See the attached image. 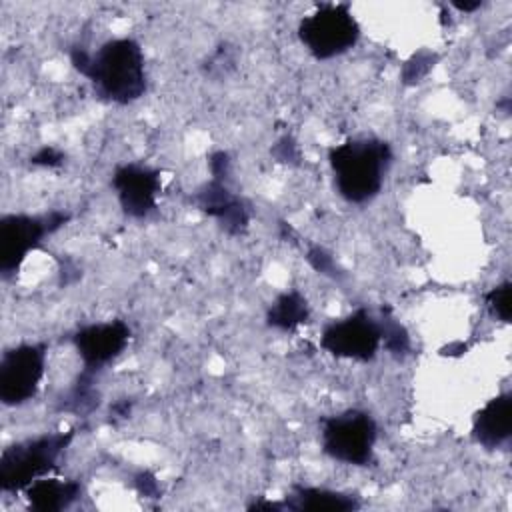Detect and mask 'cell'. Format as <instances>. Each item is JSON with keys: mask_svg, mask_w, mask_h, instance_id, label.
<instances>
[{"mask_svg": "<svg viewBox=\"0 0 512 512\" xmlns=\"http://www.w3.org/2000/svg\"><path fill=\"white\" fill-rule=\"evenodd\" d=\"M70 62L74 70L90 80L94 94L106 102L126 106L140 100L146 92L144 54L134 38L106 40L96 52L72 46Z\"/></svg>", "mask_w": 512, "mask_h": 512, "instance_id": "6da1fadb", "label": "cell"}, {"mask_svg": "<svg viewBox=\"0 0 512 512\" xmlns=\"http://www.w3.org/2000/svg\"><path fill=\"white\" fill-rule=\"evenodd\" d=\"M336 192L350 204L374 200L392 164V148L380 138H352L328 150Z\"/></svg>", "mask_w": 512, "mask_h": 512, "instance_id": "7a4b0ae2", "label": "cell"}, {"mask_svg": "<svg viewBox=\"0 0 512 512\" xmlns=\"http://www.w3.org/2000/svg\"><path fill=\"white\" fill-rule=\"evenodd\" d=\"M74 430L28 438L4 448L0 456V490L20 492L44 478L70 446Z\"/></svg>", "mask_w": 512, "mask_h": 512, "instance_id": "3957f363", "label": "cell"}, {"mask_svg": "<svg viewBox=\"0 0 512 512\" xmlns=\"http://www.w3.org/2000/svg\"><path fill=\"white\" fill-rule=\"evenodd\" d=\"M298 38L316 60H330L356 46L360 24L350 4L326 2L298 22Z\"/></svg>", "mask_w": 512, "mask_h": 512, "instance_id": "277c9868", "label": "cell"}, {"mask_svg": "<svg viewBox=\"0 0 512 512\" xmlns=\"http://www.w3.org/2000/svg\"><path fill=\"white\" fill-rule=\"evenodd\" d=\"M376 438V420L366 410L350 408L320 420L322 452L342 464H370L374 456Z\"/></svg>", "mask_w": 512, "mask_h": 512, "instance_id": "5b68a950", "label": "cell"}, {"mask_svg": "<svg viewBox=\"0 0 512 512\" xmlns=\"http://www.w3.org/2000/svg\"><path fill=\"white\" fill-rule=\"evenodd\" d=\"M70 220L64 210L46 214H6L0 218V272L12 278L26 256L36 250L42 240L60 230Z\"/></svg>", "mask_w": 512, "mask_h": 512, "instance_id": "8992f818", "label": "cell"}, {"mask_svg": "<svg viewBox=\"0 0 512 512\" xmlns=\"http://www.w3.org/2000/svg\"><path fill=\"white\" fill-rule=\"evenodd\" d=\"M44 342H24L8 348L0 362V400L4 406H22L38 394L46 370Z\"/></svg>", "mask_w": 512, "mask_h": 512, "instance_id": "52a82bcc", "label": "cell"}, {"mask_svg": "<svg viewBox=\"0 0 512 512\" xmlns=\"http://www.w3.org/2000/svg\"><path fill=\"white\" fill-rule=\"evenodd\" d=\"M320 346L336 358L370 362L382 346L378 316L360 306L346 318L332 320L322 330Z\"/></svg>", "mask_w": 512, "mask_h": 512, "instance_id": "ba28073f", "label": "cell"}, {"mask_svg": "<svg viewBox=\"0 0 512 512\" xmlns=\"http://www.w3.org/2000/svg\"><path fill=\"white\" fill-rule=\"evenodd\" d=\"M112 188L122 212L134 220H142L156 210L162 180L156 168L128 162L116 166L112 174Z\"/></svg>", "mask_w": 512, "mask_h": 512, "instance_id": "9c48e42d", "label": "cell"}, {"mask_svg": "<svg viewBox=\"0 0 512 512\" xmlns=\"http://www.w3.org/2000/svg\"><path fill=\"white\" fill-rule=\"evenodd\" d=\"M132 330L122 320H108L82 326L72 336L76 352L82 360V372L98 374L128 346Z\"/></svg>", "mask_w": 512, "mask_h": 512, "instance_id": "30bf717a", "label": "cell"}, {"mask_svg": "<svg viewBox=\"0 0 512 512\" xmlns=\"http://www.w3.org/2000/svg\"><path fill=\"white\" fill-rule=\"evenodd\" d=\"M190 202L200 212L214 218L228 236H242L250 226V204L230 190V182L210 178L192 192Z\"/></svg>", "mask_w": 512, "mask_h": 512, "instance_id": "8fae6325", "label": "cell"}, {"mask_svg": "<svg viewBox=\"0 0 512 512\" xmlns=\"http://www.w3.org/2000/svg\"><path fill=\"white\" fill-rule=\"evenodd\" d=\"M474 440L486 448H502L512 436V394L504 392L488 400L472 420Z\"/></svg>", "mask_w": 512, "mask_h": 512, "instance_id": "7c38bea8", "label": "cell"}, {"mask_svg": "<svg viewBox=\"0 0 512 512\" xmlns=\"http://www.w3.org/2000/svg\"><path fill=\"white\" fill-rule=\"evenodd\" d=\"M360 500L354 494L318 488V486H292L284 500V510H316V512H350L358 510Z\"/></svg>", "mask_w": 512, "mask_h": 512, "instance_id": "4fadbf2b", "label": "cell"}, {"mask_svg": "<svg viewBox=\"0 0 512 512\" xmlns=\"http://www.w3.org/2000/svg\"><path fill=\"white\" fill-rule=\"evenodd\" d=\"M24 494L32 510L58 512L72 506L80 498L82 484L78 480L38 478L24 490Z\"/></svg>", "mask_w": 512, "mask_h": 512, "instance_id": "5bb4252c", "label": "cell"}, {"mask_svg": "<svg viewBox=\"0 0 512 512\" xmlns=\"http://www.w3.org/2000/svg\"><path fill=\"white\" fill-rule=\"evenodd\" d=\"M310 318L308 300L298 290H288L276 296L266 312V324L280 332H292Z\"/></svg>", "mask_w": 512, "mask_h": 512, "instance_id": "9a60e30c", "label": "cell"}, {"mask_svg": "<svg viewBox=\"0 0 512 512\" xmlns=\"http://www.w3.org/2000/svg\"><path fill=\"white\" fill-rule=\"evenodd\" d=\"M94 374L80 372V376L74 380L66 396L60 400V408L66 412H74L78 416H86L100 404V392L94 388Z\"/></svg>", "mask_w": 512, "mask_h": 512, "instance_id": "2e32d148", "label": "cell"}, {"mask_svg": "<svg viewBox=\"0 0 512 512\" xmlns=\"http://www.w3.org/2000/svg\"><path fill=\"white\" fill-rule=\"evenodd\" d=\"M378 324H380V336H382V346L396 358H402L410 352V334L408 330L400 324V320L394 318L392 310L388 306L380 308L378 314Z\"/></svg>", "mask_w": 512, "mask_h": 512, "instance_id": "e0dca14e", "label": "cell"}, {"mask_svg": "<svg viewBox=\"0 0 512 512\" xmlns=\"http://www.w3.org/2000/svg\"><path fill=\"white\" fill-rule=\"evenodd\" d=\"M510 292H512V284L502 282V284L494 286L490 292H486V296H484L490 314L502 322H510V312H512Z\"/></svg>", "mask_w": 512, "mask_h": 512, "instance_id": "ac0fdd59", "label": "cell"}, {"mask_svg": "<svg viewBox=\"0 0 512 512\" xmlns=\"http://www.w3.org/2000/svg\"><path fill=\"white\" fill-rule=\"evenodd\" d=\"M438 60L436 54L428 52V50H420L418 54H414L406 64H404V70H402V80L404 84H416L420 82L432 68H434V62Z\"/></svg>", "mask_w": 512, "mask_h": 512, "instance_id": "d6986e66", "label": "cell"}, {"mask_svg": "<svg viewBox=\"0 0 512 512\" xmlns=\"http://www.w3.org/2000/svg\"><path fill=\"white\" fill-rule=\"evenodd\" d=\"M306 260H308V264H310L318 274H324V276H330V278H340V276H342L340 266L336 264L334 256H332L324 246H318V244L308 246V250H306Z\"/></svg>", "mask_w": 512, "mask_h": 512, "instance_id": "ffe728a7", "label": "cell"}, {"mask_svg": "<svg viewBox=\"0 0 512 512\" xmlns=\"http://www.w3.org/2000/svg\"><path fill=\"white\" fill-rule=\"evenodd\" d=\"M208 168H210V176L214 180H222V182H230L232 176V160L230 154L226 150H216L210 154L208 158Z\"/></svg>", "mask_w": 512, "mask_h": 512, "instance_id": "44dd1931", "label": "cell"}, {"mask_svg": "<svg viewBox=\"0 0 512 512\" xmlns=\"http://www.w3.org/2000/svg\"><path fill=\"white\" fill-rule=\"evenodd\" d=\"M272 156L282 162V164H296L300 160V152L296 142L290 136L280 138L274 146H272Z\"/></svg>", "mask_w": 512, "mask_h": 512, "instance_id": "7402d4cb", "label": "cell"}, {"mask_svg": "<svg viewBox=\"0 0 512 512\" xmlns=\"http://www.w3.org/2000/svg\"><path fill=\"white\" fill-rule=\"evenodd\" d=\"M30 162L34 166H44V168H56L64 164V152L54 148V146H42L30 156Z\"/></svg>", "mask_w": 512, "mask_h": 512, "instance_id": "603a6c76", "label": "cell"}, {"mask_svg": "<svg viewBox=\"0 0 512 512\" xmlns=\"http://www.w3.org/2000/svg\"><path fill=\"white\" fill-rule=\"evenodd\" d=\"M134 486L138 488V492L142 496H148V498H156L160 494L158 482H156V478L150 472H138L134 476Z\"/></svg>", "mask_w": 512, "mask_h": 512, "instance_id": "cb8c5ba5", "label": "cell"}, {"mask_svg": "<svg viewBox=\"0 0 512 512\" xmlns=\"http://www.w3.org/2000/svg\"><path fill=\"white\" fill-rule=\"evenodd\" d=\"M462 352H466V344H462V342H452L440 350V354H444V356H460Z\"/></svg>", "mask_w": 512, "mask_h": 512, "instance_id": "d4e9b609", "label": "cell"}, {"mask_svg": "<svg viewBox=\"0 0 512 512\" xmlns=\"http://www.w3.org/2000/svg\"><path fill=\"white\" fill-rule=\"evenodd\" d=\"M130 404H132V402H128V400L116 402V404L112 406V414H116V416H120V418H126V416L130 414Z\"/></svg>", "mask_w": 512, "mask_h": 512, "instance_id": "484cf974", "label": "cell"}, {"mask_svg": "<svg viewBox=\"0 0 512 512\" xmlns=\"http://www.w3.org/2000/svg\"><path fill=\"white\" fill-rule=\"evenodd\" d=\"M452 6L462 10V12H474V10L482 8V2L480 0H476V2H452Z\"/></svg>", "mask_w": 512, "mask_h": 512, "instance_id": "4316f807", "label": "cell"}]
</instances>
